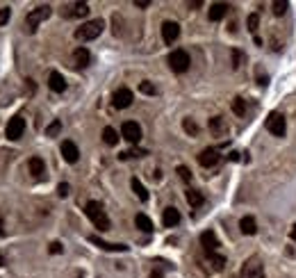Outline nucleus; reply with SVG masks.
Instances as JSON below:
<instances>
[{"mask_svg": "<svg viewBox=\"0 0 296 278\" xmlns=\"http://www.w3.org/2000/svg\"><path fill=\"white\" fill-rule=\"evenodd\" d=\"M103 28H105L103 18L87 21L84 25H80V28L75 30V39H80V41H91V39H98V37H100V32H103Z\"/></svg>", "mask_w": 296, "mask_h": 278, "instance_id": "obj_2", "label": "nucleus"}, {"mask_svg": "<svg viewBox=\"0 0 296 278\" xmlns=\"http://www.w3.org/2000/svg\"><path fill=\"white\" fill-rule=\"evenodd\" d=\"M121 135H123V139H128L130 144H137L141 139V126L137 121H126V123L121 126Z\"/></svg>", "mask_w": 296, "mask_h": 278, "instance_id": "obj_8", "label": "nucleus"}, {"mask_svg": "<svg viewBox=\"0 0 296 278\" xmlns=\"http://www.w3.org/2000/svg\"><path fill=\"white\" fill-rule=\"evenodd\" d=\"M162 224L166 226V228H176V226L180 224V212H178L176 208H166V210L162 212Z\"/></svg>", "mask_w": 296, "mask_h": 278, "instance_id": "obj_17", "label": "nucleus"}, {"mask_svg": "<svg viewBox=\"0 0 296 278\" xmlns=\"http://www.w3.org/2000/svg\"><path fill=\"white\" fill-rule=\"evenodd\" d=\"M289 235H292V240H294V242H296V224H294V226H292V233H289Z\"/></svg>", "mask_w": 296, "mask_h": 278, "instance_id": "obj_41", "label": "nucleus"}, {"mask_svg": "<svg viewBox=\"0 0 296 278\" xmlns=\"http://www.w3.org/2000/svg\"><path fill=\"white\" fill-rule=\"evenodd\" d=\"M50 14H52L50 5H39V7H34L28 16H25V23H28V30H30V32H34V30L39 28V23H44Z\"/></svg>", "mask_w": 296, "mask_h": 278, "instance_id": "obj_4", "label": "nucleus"}, {"mask_svg": "<svg viewBox=\"0 0 296 278\" xmlns=\"http://www.w3.org/2000/svg\"><path fill=\"white\" fill-rule=\"evenodd\" d=\"M266 130L271 132L274 137H285V130H287V121L285 116L278 112H271L266 116Z\"/></svg>", "mask_w": 296, "mask_h": 278, "instance_id": "obj_5", "label": "nucleus"}, {"mask_svg": "<svg viewBox=\"0 0 296 278\" xmlns=\"http://www.w3.org/2000/svg\"><path fill=\"white\" fill-rule=\"evenodd\" d=\"M73 60H75V66H87L89 64V60H91V55H89V50L87 48H78L73 53Z\"/></svg>", "mask_w": 296, "mask_h": 278, "instance_id": "obj_22", "label": "nucleus"}, {"mask_svg": "<svg viewBox=\"0 0 296 278\" xmlns=\"http://www.w3.org/2000/svg\"><path fill=\"white\" fill-rule=\"evenodd\" d=\"M59 130H62V121H52L50 126L46 128V135H48V137H55V135H59Z\"/></svg>", "mask_w": 296, "mask_h": 278, "instance_id": "obj_33", "label": "nucleus"}, {"mask_svg": "<svg viewBox=\"0 0 296 278\" xmlns=\"http://www.w3.org/2000/svg\"><path fill=\"white\" fill-rule=\"evenodd\" d=\"M242 278H264V267L260 262V258H248L242 264Z\"/></svg>", "mask_w": 296, "mask_h": 278, "instance_id": "obj_6", "label": "nucleus"}, {"mask_svg": "<svg viewBox=\"0 0 296 278\" xmlns=\"http://www.w3.org/2000/svg\"><path fill=\"white\" fill-rule=\"evenodd\" d=\"M232 112H235L237 116H244V114H246V100H244V98L237 96L235 100H232Z\"/></svg>", "mask_w": 296, "mask_h": 278, "instance_id": "obj_27", "label": "nucleus"}, {"mask_svg": "<svg viewBox=\"0 0 296 278\" xmlns=\"http://www.w3.org/2000/svg\"><path fill=\"white\" fill-rule=\"evenodd\" d=\"M150 278H164V274L160 269H153V271H150Z\"/></svg>", "mask_w": 296, "mask_h": 278, "instance_id": "obj_40", "label": "nucleus"}, {"mask_svg": "<svg viewBox=\"0 0 296 278\" xmlns=\"http://www.w3.org/2000/svg\"><path fill=\"white\" fill-rule=\"evenodd\" d=\"M84 212H87V217L91 219V224L96 226L98 230H107V228H110V217L105 214L103 205L98 203V201H89V203L84 205Z\"/></svg>", "mask_w": 296, "mask_h": 278, "instance_id": "obj_1", "label": "nucleus"}, {"mask_svg": "<svg viewBox=\"0 0 296 278\" xmlns=\"http://www.w3.org/2000/svg\"><path fill=\"white\" fill-rule=\"evenodd\" d=\"M178 173H180V178H182V180H185V182H189V180H192V171H189L187 166H182V164H180V166H178Z\"/></svg>", "mask_w": 296, "mask_h": 278, "instance_id": "obj_35", "label": "nucleus"}, {"mask_svg": "<svg viewBox=\"0 0 296 278\" xmlns=\"http://www.w3.org/2000/svg\"><path fill=\"white\" fill-rule=\"evenodd\" d=\"M62 158L66 160L68 164H75L78 162V158H80V150H78V146H75L73 142H62Z\"/></svg>", "mask_w": 296, "mask_h": 278, "instance_id": "obj_11", "label": "nucleus"}, {"mask_svg": "<svg viewBox=\"0 0 296 278\" xmlns=\"http://www.w3.org/2000/svg\"><path fill=\"white\" fill-rule=\"evenodd\" d=\"M169 66L173 73H185L187 68H189V64H192V60H189V53L187 50H182V48H178V50H173V53L169 55Z\"/></svg>", "mask_w": 296, "mask_h": 278, "instance_id": "obj_3", "label": "nucleus"}, {"mask_svg": "<svg viewBox=\"0 0 296 278\" xmlns=\"http://www.w3.org/2000/svg\"><path fill=\"white\" fill-rule=\"evenodd\" d=\"M242 64H244V53L242 50H232V66L239 68Z\"/></svg>", "mask_w": 296, "mask_h": 278, "instance_id": "obj_34", "label": "nucleus"}, {"mask_svg": "<svg viewBox=\"0 0 296 278\" xmlns=\"http://www.w3.org/2000/svg\"><path fill=\"white\" fill-rule=\"evenodd\" d=\"M287 7H289V5H287V2H282V0H276L274 5H271V9H274L276 16H282L285 12H287Z\"/></svg>", "mask_w": 296, "mask_h": 278, "instance_id": "obj_32", "label": "nucleus"}, {"mask_svg": "<svg viewBox=\"0 0 296 278\" xmlns=\"http://www.w3.org/2000/svg\"><path fill=\"white\" fill-rule=\"evenodd\" d=\"M228 12V5L226 2H214L212 7H210V21H221L223 16Z\"/></svg>", "mask_w": 296, "mask_h": 278, "instance_id": "obj_19", "label": "nucleus"}, {"mask_svg": "<svg viewBox=\"0 0 296 278\" xmlns=\"http://www.w3.org/2000/svg\"><path fill=\"white\" fill-rule=\"evenodd\" d=\"M210 130L214 132V135H226V130H228V126H226V121L221 119V116H214V119H210Z\"/></svg>", "mask_w": 296, "mask_h": 278, "instance_id": "obj_21", "label": "nucleus"}, {"mask_svg": "<svg viewBox=\"0 0 296 278\" xmlns=\"http://www.w3.org/2000/svg\"><path fill=\"white\" fill-rule=\"evenodd\" d=\"M87 14H89L87 2H73V5L64 7V16L66 18H82V16H87Z\"/></svg>", "mask_w": 296, "mask_h": 278, "instance_id": "obj_12", "label": "nucleus"}, {"mask_svg": "<svg viewBox=\"0 0 296 278\" xmlns=\"http://www.w3.org/2000/svg\"><path fill=\"white\" fill-rule=\"evenodd\" d=\"M203 194H200L198 189H187V203L192 205V208H200L203 205Z\"/></svg>", "mask_w": 296, "mask_h": 278, "instance_id": "obj_24", "label": "nucleus"}, {"mask_svg": "<svg viewBox=\"0 0 296 278\" xmlns=\"http://www.w3.org/2000/svg\"><path fill=\"white\" fill-rule=\"evenodd\" d=\"M178 37H180V25H178L176 21H164L162 23V39H164V44L171 46Z\"/></svg>", "mask_w": 296, "mask_h": 278, "instance_id": "obj_10", "label": "nucleus"}, {"mask_svg": "<svg viewBox=\"0 0 296 278\" xmlns=\"http://www.w3.org/2000/svg\"><path fill=\"white\" fill-rule=\"evenodd\" d=\"M130 187H132V192L137 194L139 201H148V192H146V187L139 182V178H132V180H130Z\"/></svg>", "mask_w": 296, "mask_h": 278, "instance_id": "obj_25", "label": "nucleus"}, {"mask_svg": "<svg viewBox=\"0 0 296 278\" xmlns=\"http://www.w3.org/2000/svg\"><path fill=\"white\" fill-rule=\"evenodd\" d=\"M23 132H25V119H23V116H14V119H9L7 130H5L7 139L16 142V139H21L23 137Z\"/></svg>", "mask_w": 296, "mask_h": 278, "instance_id": "obj_7", "label": "nucleus"}, {"mask_svg": "<svg viewBox=\"0 0 296 278\" xmlns=\"http://www.w3.org/2000/svg\"><path fill=\"white\" fill-rule=\"evenodd\" d=\"M207 258H210V262H212V267H214L216 271H221L223 267H226V258H223V256H216V253H207Z\"/></svg>", "mask_w": 296, "mask_h": 278, "instance_id": "obj_28", "label": "nucleus"}, {"mask_svg": "<svg viewBox=\"0 0 296 278\" xmlns=\"http://www.w3.org/2000/svg\"><path fill=\"white\" fill-rule=\"evenodd\" d=\"M103 142L107 144V146H116L118 142V132L114 128H105L103 130Z\"/></svg>", "mask_w": 296, "mask_h": 278, "instance_id": "obj_26", "label": "nucleus"}, {"mask_svg": "<svg viewBox=\"0 0 296 278\" xmlns=\"http://www.w3.org/2000/svg\"><path fill=\"white\" fill-rule=\"evenodd\" d=\"M0 267H5V258L0 256Z\"/></svg>", "mask_w": 296, "mask_h": 278, "instance_id": "obj_43", "label": "nucleus"}, {"mask_svg": "<svg viewBox=\"0 0 296 278\" xmlns=\"http://www.w3.org/2000/svg\"><path fill=\"white\" fill-rule=\"evenodd\" d=\"M48 87H50L55 94H62V91H66V80H64V75L59 73V71H52L50 78H48Z\"/></svg>", "mask_w": 296, "mask_h": 278, "instance_id": "obj_15", "label": "nucleus"}, {"mask_svg": "<svg viewBox=\"0 0 296 278\" xmlns=\"http://www.w3.org/2000/svg\"><path fill=\"white\" fill-rule=\"evenodd\" d=\"M9 16H12V9H9V7H2V9H0V25H7Z\"/></svg>", "mask_w": 296, "mask_h": 278, "instance_id": "obj_36", "label": "nucleus"}, {"mask_svg": "<svg viewBox=\"0 0 296 278\" xmlns=\"http://www.w3.org/2000/svg\"><path fill=\"white\" fill-rule=\"evenodd\" d=\"M139 91H141V94H146V96H153V94H157L155 84H153V82H148V80L139 82Z\"/></svg>", "mask_w": 296, "mask_h": 278, "instance_id": "obj_30", "label": "nucleus"}, {"mask_svg": "<svg viewBox=\"0 0 296 278\" xmlns=\"http://www.w3.org/2000/svg\"><path fill=\"white\" fill-rule=\"evenodd\" d=\"M216 162H219V150L216 148H205L203 153L198 155V164L205 166V169H210V166H214Z\"/></svg>", "mask_w": 296, "mask_h": 278, "instance_id": "obj_14", "label": "nucleus"}, {"mask_svg": "<svg viewBox=\"0 0 296 278\" xmlns=\"http://www.w3.org/2000/svg\"><path fill=\"white\" fill-rule=\"evenodd\" d=\"M182 128H185V132L187 135H198V126H196V121H192V119H185L182 121Z\"/></svg>", "mask_w": 296, "mask_h": 278, "instance_id": "obj_29", "label": "nucleus"}, {"mask_svg": "<svg viewBox=\"0 0 296 278\" xmlns=\"http://www.w3.org/2000/svg\"><path fill=\"white\" fill-rule=\"evenodd\" d=\"M57 194L59 196H68V185H66V182H62V185L57 187Z\"/></svg>", "mask_w": 296, "mask_h": 278, "instance_id": "obj_37", "label": "nucleus"}, {"mask_svg": "<svg viewBox=\"0 0 296 278\" xmlns=\"http://www.w3.org/2000/svg\"><path fill=\"white\" fill-rule=\"evenodd\" d=\"M246 25H248V32H253V34H255V32H258V25H260V16L255 14V12H253V14L248 16Z\"/></svg>", "mask_w": 296, "mask_h": 278, "instance_id": "obj_31", "label": "nucleus"}, {"mask_svg": "<svg viewBox=\"0 0 296 278\" xmlns=\"http://www.w3.org/2000/svg\"><path fill=\"white\" fill-rule=\"evenodd\" d=\"M28 169H30V173H32L34 178H41V176L46 173V164H44V160L39 158V155H34V158H30Z\"/></svg>", "mask_w": 296, "mask_h": 278, "instance_id": "obj_18", "label": "nucleus"}, {"mask_svg": "<svg viewBox=\"0 0 296 278\" xmlns=\"http://www.w3.org/2000/svg\"><path fill=\"white\" fill-rule=\"evenodd\" d=\"M132 100H134V96H132V91L130 89H116L114 91V96H112V103H114V107L116 110H126V107H130L132 105Z\"/></svg>", "mask_w": 296, "mask_h": 278, "instance_id": "obj_9", "label": "nucleus"}, {"mask_svg": "<svg viewBox=\"0 0 296 278\" xmlns=\"http://www.w3.org/2000/svg\"><path fill=\"white\" fill-rule=\"evenodd\" d=\"M150 0H134V7H148Z\"/></svg>", "mask_w": 296, "mask_h": 278, "instance_id": "obj_39", "label": "nucleus"}, {"mask_svg": "<svg viewBox=\"0 0 296 278\" xmlns=\"http://www.w3.org/2000/svg\"><path fill=\"white\" fill-rule=\"evenodd\" d=\"M2 228H5V224H2V219H0V237L5 235V230H2Z\"/></svg>", "mask_w": 296, "mask_h": 278, "instance_id": "obj_42", "label": "nucleus"}, {"mask_svg": "<svg viewBox=\"0 0 296 278\" xmlns=\"http://www.w3.org/2000/svg\"><path fill=\"white\" fill-rule=\"evenodd\" d=\"M239 228H242V233L244 235H255L258 233V224H255V219L253 217H242Z\"/></svg>", "mask_w": 296, "mask_h": 278, "instance_id": "obj_20", "label": "nucleus"}, {"mask_svg": "<svg viewBox=\"0 0 296 278\" xmlns=\"http://www.w3.org/2000/svg\"><path fill=\"white\" fill-rule=\"evenodd\" d=\"M89 242H91V244H96L98 248H103V251H116V253H126L128 251L126 244H112V242H105V240H100V237H96V235H91Z\"/></svg>", "mask_w": 296, "mask_h": 278, "instance_id": "obj_13", "label": "nucleus"}, {"mask_svg": "<svg viewBox=\"0 0 296 278\" xmlns=\"http://www.w3.org/2000/svg\"><path fill=\"white\" fill-rule=\"evenodd\" d=\"M62 251H64V248H62V244H59V242H52V244H50V253H62Z\"/></svg>", "mask_w": 296, "mask_h": 278, "instance_id": "obj_38", "label": "nucleus"}, {"mask_svg": "<svg viewBox=\"0 0 296 278\" xmlns=\"http://www.w3.org/2000/svg\"><path fill=\"white\" fill-rule=\"evenodd\" d=\"M134 224H137V228H139V230H144V233H153V228H155V226H153V221H150L146 214H137V217H134Z\"/></svg>", "mask_w": 296, "mask_h": 278, "instance_id": "obj_23", "label": "nucleus"}, {"mask_svg": "<svg viewBox=\"0 0 296 278\" xmlns=\"http://www.w3.org/2000/svg\"><path fill=\"white\" fill-rule=\"evenodd\" d=\"M200 244L205 248L207 253H214L216 248H219V240H216V235L212 230H205V233L200 235Z\"/></svg>", "mask_w": 296, "mask_h": 278, "instance_id": "obj_16", "label": "nucleus"}]
</instances>
